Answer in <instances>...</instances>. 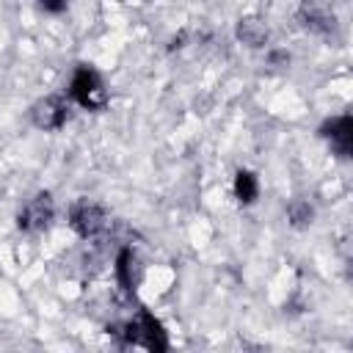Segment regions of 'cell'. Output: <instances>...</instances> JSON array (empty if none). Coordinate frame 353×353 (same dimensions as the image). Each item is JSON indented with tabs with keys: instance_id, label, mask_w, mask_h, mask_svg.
I'll list each match as a JSON object with an SVG mask.
<instances>
[{
	"instance_id": "5b68a950",
	"label": "cell",
	"mask_w": 353,
	"mask_h": 353,
	"mask_svg": "<svg viewBox=\"0 0 353 353\" xmlns=\"http://www.w3.org/2000/svg\"><path fill=\"white\" fill-rule=\"evenodd\" d=\"M320 138H325L339 157H350V152H353V116L342 113V116L325 119L320 124Z\"/></svg>"
},
{
	"instance_id": "8fae6325",
	"label": "cell",
	"mask_w": 353,
	"mask_h": 353,
	"mask_svg": "<svg viewBox=\"0 0 353 353\" xmlns=\"http://www.w3.org/2000/svg\"><path fill=\"white\" fill-rule=\"evenodd\" d=\"M312 218H314V210H312L309 201L295 199V201L287 204V221H290V226H295V229H306V226L312 223Z\"/></svg>"
},
{
	"instance_id": "52a82bcc",
	"label": "cell",
	"mask_w": 353,
	"mask_h": 353,
	"mask_svg": "<svg viewBox=\"0 0 353 353\" xmlns=\"http://www.w3.org/2000/svg\"><path fill=\"white\" fill-rule=\"evenodd\" d=\"M301 17H303L306 28H312L317 33H331L336 25L331 0H301Z\"/></svg>"
},
{
	"instance_id": "6da1fadb",
	"label": "cell",
	"mask_w": 353,
	"mask_h": 353,
	"mask_svg": "<svg viewBox=\"0 0 353 353\" xmlns=\"http://www.w3.org/2000/svg\"><path fill=\"white\" fill-rule=\"evenodd\" d=\"M124 342L127 345H135V347H143V350H152V353L168 350V336H165L163 323L152 312H146V309L138 312L124 325Z\"/></svg>"
},
{
	"instance_id": "277c9868",
	"label": "cell",
	"mask_w": 353,
	"mask_h": 353,
	"mask_svg": "<svg viewBox=\"0 0 353 353\" xmlns=\"http://www.w3.org/2000/svg\"><path fill=\"white\" fill-rule=\"evenodd\" d=\"M55 215V201L50 193H36L33 199H28L22 204V210L17 212V226L22 232H41L50 226Z\"/></svg>"
},
{
	"instance_id": "8992f818",
	"label": "cell",
	"mask_w": 353,
	"mask_h": 353,
	"mask_svg": "<svg viewBox=\"0 0 353 353\" xmlns=\"http://www.w3.org/2000/svg\"><path fill=\"white\" fill-rule=\"evenodd\" d=\"M30 119L39 130H61L69 119V108H66L63 97H44L33 105Z\"/></svg>"
},
{
	"instance_id": "30bf717a",
	"label": "cell",
	"mask_w": 353,
	"mask_h": 353,
	"mask_svg": "<svg viewBox=\"0 0 353 353\" xmlns=\"http://www.w3.org/2000/svg\"><path fill=\"white\" fill-rule=\"evenodd\" d=\"M113 270H116L119 284H121L127 292H132L135 284H138V276H135V254H132V248H121V251H119Z\"/></svg>"
},
{
	"instance_id": "ba28073f",
	"label": "cell",
	"mask_w": 353,
	"mask_h": 353,
	"mask_svg": "<svg viewBox=\"0 0 353 353\" xmlns=\"http://www.w3.org/2000/svg\"><path fill=\"white\" fill-rule=\"evenodd\" d=\"M237 39L245 47H265L268 39H270V30L259 17H243L237 22Z\"/></svg>"
},
{
	"instance_id": "9c48e42d",
	"label": "cell",
	"mask_w": 353,
	"mask_h": 353,
	"mask_svg": "<svg viewBox=\"0 0 353 353\" xmlns=\"http://www.w3.org/2000/svg\"><path fill=\"white\" fill-rule=\"evenodd\" d=\"M256 196H259V179H256V174L248 171V168H240L234 174V199L240 204H254Z\"/></svg>"
},
{
	"instance_id": "7a4b0ae2",
	"label": "cell",
	"mask_w": 353,
	"mask_h": 353,
	"mask_svg": "<svg viewBox=\"0 0 353 353\" xmlns=\"http://www.w3.org/2000/svg\"><path fill=\"white\" fill-rule=\"evenodd\" d=\"M69 97L85 108V110H102L108 105V91H105V83L99 77L97 69L80 63L74 72H72V80H69Z\"/></svg>"
},
{
	"instance_id": "3957f363",
	"label": "cell",
	"mask_w": 353,
	"mask_h": 353,
	"mask_svg": "<svg viewBox=\"0 0 353 353\" xmlns=\"http://www.w3.org/2000/svg\"><path fill=\"white\" fill-rule=\"evenodd\" d=\"M69 226H72L80 237L88 240V237H97V234L105 232L108 215H105V210H102L97 201L80 199V201H74L72 210H69Z\"/></svg>"
},
{
	"instance_id": "7c38bea8",
	"label": "cell",
	"mask_w": 353,
	"mask_h": 353,
	"mask_svg": "<svg viewBox=\"0 0 353 353\" xmlns=\"http://www.w3.org/2000/svg\"><path fill=\"white\" fill-rule=\"evenodd\" d=\"M39 6L47 11V14H63L69 0H39Z\"/></svg>"
}]
</instances>
